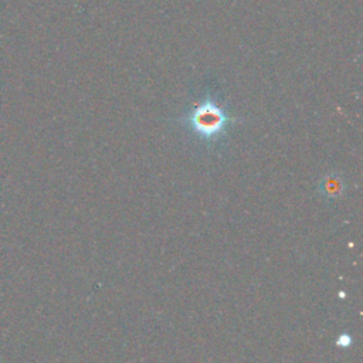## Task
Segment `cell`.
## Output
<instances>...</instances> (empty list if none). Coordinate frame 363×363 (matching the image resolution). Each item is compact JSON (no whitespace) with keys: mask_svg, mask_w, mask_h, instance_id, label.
Returning a JSON list of instances; mask_svg holds the SVG:
<instances>
[{"mask_svg":"<svg viewBox=\"0 0 363 363\" xmlns=\"http://www.w3.org/2000/svg\"><path fill=\"white\" fill-rule=\"evenodd\" d=\"M172 122L183 129L201 149L216 153L224 147L228 133L241 119L228 112L218 86L207 84L186 111Z\"/></svg>","mask_w":363,"mask_h":363,"instance_id":"1","label":"cell"},{"mask_svg":"<svg viewBox=\"0 0 363 363\" xmlns=\"http://www.w3.org/2000/svg\"><path fill=\"white\" fill-rule=\"evenodd\" d=\"M346 189V183L339 173H329L323 176L316 186V191L320 197H323L328 201L337 200L343 196Z\"/></svg>","mask_w":363,"mask_h":363,"instance_id":"2","label":"cell"}]
</instances>
